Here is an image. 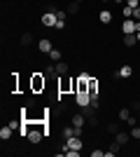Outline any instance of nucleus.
Returning <instances> with one entry per match:
<instances>
[{
    "instance_id": "13",
    "label": "nucleus",
    "mask_w": 140,
    "mask_h": 157,
    "mask_svg": "<svg viewBox=\"0 0 140 157\" xmlns=\"http://www.w3.org/2000/svg\"><path fill=\"white\" fill-rule=\"evenodd\" d=\"M117 75H119V78H131V75H133V68H131V66H121L119 68V73H117Z\"/></svg>"
},
{
    "instance_id": "15",
    "label": "nucleus",
    "mask_w": 140,
    "mask_h": 157,
    "mask_svg": "<svg viewBox=\"0 0 140 157\" xmlns=\"http://www.w3.org/2000/svg\"><path fill=\"white\" fill-rule=\"evenodd\" d=\"M12 127L7 124V127H2V129H0V138H2V141H9V136H12Z\"/></svg>"
},
{
    "instance_id": "21",
    "label": "nucleus",
    "mask_w": 140,
    "mask_h": 157,
    "mask_svg": "<svg viewBox=\"0 0 140 157\" xmlns=\"http://www.w3.org/2000/svg\"><path fill=\"white\" fill-rule=\"evenodd\" d=\"M63 155H68V157H80V150H73V148H68Z\"/></svg>"
},
{
    "instance_id": "6",
    "label": "nucleus",
    "mask_w": 140,
    "mask_h": 157,
    "mask_svg": "<svg viewBox=\"0 0 140 157\" xmlns=\"http://www.w3.org/2000/svg\"><path fill=\"white\" fill-rule=\"evenodd\" d=\"M75 101H77V105H80V108H87V105H91V96H89L87 92L75 94Z\"/></svg>"
},
{
    "instance_id": "2",
    "label": "nucleus",
    "mask_w": 140,
    "mask_h": 157,
    "mask_svg": "<svg viewBox=\"0 0 140 157\" xmlns=\"http://www.w3.org/2000/svg\"><path fill=\"white\" fill-rule=\"evenodd\" d=\"M59 94H75V78L59 75Z\"/></svg>"
},
{
    "instance_id": "28",
    "label": "nucleus",
    "mask_w": 140,
    "mask_h": 157,
    "mask_svg": "<svg viewBox=\"0 0 140 157\" xmlns=\"http://www.w3.org/2000/svg\"><path fill=\"white\" fill-rule=\"evenodd\" d=\"M56 28H59V31H63V28H66V21H63V19H59V24H56Z\"/></svg>"
},
{
    "instance_id": "24",
    "label": "nucleus",
    "mask_w": 140,
    "mask_h": 157,
    "mask_svg": "<svg viewBox=\"0 0 140 157\" xmlns=\"http://www.w3.org/2000/svg\"><path fill=\"white\" fill-rule=\"evenodd\" d=\"M126 5H128V7H133V10H135V7H140V0H126Z\"/></svg>"
},
{
    "instance_id": "16",
    "label": "nucleus",
    "mask_w": 140,
    "mask_h": 157,
    "mask_svg": "<svg viewBox=\"0 0 140 157\" xmlns=\"http://www.w3.org/2000/svg\"><path fill=\"white\" fill-rule=\"evenodd\" d=\"M21 45H23V47L33 45V33H23V35H21Z\"/></svg>"
},
{
    "instance_id": "8",
    "label": "nucleus",
    "mask_w": 140,
    "mask_h": 157,
    "mask_svg": "<svg viewBox=\"0 0 140 157\" xmlns=\"http://www.w3.org/2000/svg\"><path fill=\"white\" fill-rule=\"evenodd\" d=\"M38 49H40L42 54H49L54 49V47H52V40H49V38H42L40 42H38Z\"/></svg>"
},
{
    "instance_id": "17",
    "label": "nucleus",
    "mask_w": 140,
    "mask_h": 157,
    "mask_svg": "<svg viewBox=\"0 0 140 157\" xmlns=\"http://www.w3.org/2000/svg\"><path fill=\"white\" fill-rule=\"evenodd\" d=\"M49 59H52L54 63H56V61H63V59H61V49H56V47H54L52 52H49Z\"/></svg>"
},
{
    "instance_id": "9",
    "label": "nucleus",
    "mask_w": 140,
    "mask_h": 157,
    "mask_svg": "<svg viewBox=\"0 0 140 157\" xmlns=\"http://www.w3.org/2000/svg\"><path fill=\"white\" fill-rule=\"evenodd\" d=\"M121 33H124V35L135 33V19H126V21H124V24H121Z\"/></svg>"
},
{
    "instance_id": "3",
    "label": "nucleus",
    "mask_w": 140,
    "mask_h": 157,
    "mask_svg": "<svg viewBox=\"0 0 140 157\" xmlns=\"http://www.w3.org/2000/svg\"><path fill=\"white\" fill-rule=\"evenodd\" d=\"M42 24H45V26H49V28H56V24H59L56 12H49V10H47V12L42 14Z\"/></svg>"
},
{
    "instance_id": "31",
    "label": "nucleus",
    "mask_w": 140,
    "mask_h": 157,
    "mask_svg": "<svg viewBox=\"0 0 140 157\" xmlns=\"http://www.w3.org/2000/svg\"><path fill=\"white\" fill-rule=\"evenodd\" d=\"M135 35H138V42H140V31H138V33H135Z\"/></svg>"
},
{
    "instance_id": "5",
    "label": "nucleus",
    "mask_w": 140,
    "mask_h": 157,
    "mask_svg": "<svg viewBox=\"0 0 140 157\" xmlns=\"http://www.w3.org/2000/svg\"><path fill=\"white\" fill-rule=\"evenodd\" d=\"M70 124H73L75 129H84V124H87V115H84V113H75L73 120H70Z\"/></svg>"
},
{
    "instance_id": "27",
    "label": "nucleus",
    "mask_w": 140,
    "mask_h": 157,
    "mask_svg": "<svg viewBox=\"0 0 140 157\" xmlns=\"http://www.w3.org/2000/svg\"><path fill=\"white\" fill-rule=\"evenodd\" d=\"M133 19L140 21V7H135V10H133Z\"/></svg>"
},
{
    "instance_id": "18",
    "label": "nucleus",
    "mask_w": 140,
    "mask_h": 157,
    "mask_svg": "<svg viewBox=\"0 0 140 157\" xmlns=\"http://www.w3.org/2000/svg\"><path fill=\"white\" fill-rule=\"evenodd\" d=\"M121 14H124L126 19H133V7H128V5H121Z\"/></svg>"
},
{
    "instance_id": "10",
    "label": "nucleus",
    "mask_w": 140,
    "mask_h": 157,
    "mask_svg": "<svg viewBox=\"0 0 140 157\" xmlns=\"http://www.w3.org/2000/svg\"><path fill=\"white\" fill-rule=\"evenodd\" d=\"M124 45H126V47H135V45H138V35H135V33L124 35Z\"/></svg>"
},
{
    "instance_id": "19",
    "label": "nucleus",
    "mask_w": 140,
    "mask_h": 157,
    "mask_svg": "<svg viewBox=\"0 0 140 157\" xmlns=\"http://www.w3.org/2000/svg\"><path fill=\"white\" fill-rule=\"evenodd\" d=\"M128 117H131V110H128V108H121V110H119V120H124V122H126Z\"/></svg>"
},
{
    "instance_id": "20",
    "label": "nucleus",
    "mask_w": 140,
    "mask_h": 157,
    "mask_svg": "<svg viewBox=\"0 0 140 157\" xmlns=\"http://www.w3.org/2000/svg\"><path fill=\"white\" fill-rule=\"evenodd\" d=\"M117 131H119V127L114 124V122H110V124H107V134H112V136H114Z\"/></svg>"
},
{
    "instance_id": "30",
    "label": "nucleus",
    "mask_w": 140,
    "mask_h": 157,
    "mask_svg": "<svg viewBox=\"0 0 140 157\" xmlns=\"http://www.w3.org/2000/svg\"><path fill=\"white\" fill-rule=\"evenodd\" d=\"M140 31V21H135V33H138Z\"/></svg>"
},
{
    "instance_id": "14",
    "label": "nucleus",
    "mask_w": 140,
    "mask_h": 157,
    "mask_svg": "<svg viewBox=\"0 0 140 157\" xmlns=\"http://www.w3.org/2000/svg\"><path fill=\"white\" fill-rule=\"evenodd\" d=\"M98 21H100V24H110V21H112V12L103 10V12L98 14Z\"/></svg>"
},
{
    "instance_id": "4",
    "label": "nucleus",
    "mask_w": 140,
    "mask_h": 157,
    "mask_svg": "<svg viewBox=\"0 0 140 157\" xmlns=\"http://www.w3.org/2000/svg\"><path fill=\"white\" fill-rule=\"evenodd\" d=\"M87 94L91 96V101H98V80L89 75V87H87Z\"/></svg>"
},
{
    "instance_id": "25",
    "label": "nucleus",
    "mask_w": 140,
    "mask_h": 157,
    "mask_svg": "<svg viewBox=\"0 0 140 157\" xmlns=\"http://www.w3.org/2000/svg\"><path fill=\"white\" fill-rule=\"evenodd\" d=\"M91 157H105V150H91Z\"/></svg>"
},
{
    "instance_id": "26",
    "label": "nucleus",
    "mask_w": 140,
    "mask_h": 157,
    "mask_svg": "<svg viewBox=\"0 0 140 157\" xmlns=\"http://www.w3.org/2000/svg\"><path fill=\"white\" fill-rule=\"evenodd\" d=\"M119 148H121V145H119V143H117V141H114V143H112V145H110V150H112V152H114V155H117V150H119Z\"/></svg>"
},
{
    "instance_id": "33",
    "label": "nucleus",
    "mask_w": 140,
    "mask_h": 157,
    "mask_svg": "<svg viewBox=\"0 0 140 157\" xmlns=\"http://www.w3.org/2000/svg\"><path fill=\"white\" fill-rule=\"evenodd\" d=\"M138 117H140V110H138Z\"/></svg>"
},
{
    "instance_id": "22",
    "label": "nucleus",
    "mask_w": 140,
    "mask_h": 157,
    "mask_svg": "<svg viewBox=\"0 0 140 157\" xmlns=\"http://www.w3.org/2000/svg\"><path fill=\"white\" fill-rule=\"evenodd\" d=\"M131 138H140V127H131Z\"/></svg>"
},
{
    "instance_id": "29",
    "label": "nucleus",
    "mask_w": 140,
    "mask_h": 157,
    "mask_svg": "<svg viewBox=\"0 0 140 157\" xmlns=\"http://www.w3.org/2000/svg\"><path fill=\"white\" fill-rule=\"evenodd\" d=\"M126 124H128V127H135V117H133V115H131V117L126 120Z\"/></svg>"
},
{
    "instance_id": "11",
    "label": "nucleus",
    "mask_w": 140,
    "mask_h": 157,
    "mask_svg": "<svg viewBox=\"0 0 140 157\" xmlns=\"http://www.w3.org/2000/svg\"><path fill=\"white\" fill-rule=\"evenodd\" d=\"M68 71H70V66L66 61H56V75H68Z\"/></svg>"
},
{
    "instance_id": "23",
    "label": "nucleus",
    "mask_w": 140,
    "mask_h": 157,
    "mask_svg": "<svg viewBox=\"0 0 140 157\" xmlns=\"http://www.w3.org/2000/svg\"><path fill=\"white\" fill-rule=\"evenodd\" d=\"M56 17H59V19H63V21H66V17H70V14H68L66 10H59V12H56Z\"/></svg>"
},
{
    "instance_id": "32",
    "label": "nucleus",
    "mask_w": 140,
    "mask_h": 157,
    "mask_svg": "<svg viewBox=\"0 0 140 157\" xmlns=\"http://www.w3.org/2000/svg\"><path fill=\"white\" fill-rule=\"evenodd\" d=\"M100 2H112V0H100Z\"/></svg>"
},
{
    "instance_id": "12",
    "label": "nucleus",
    "mask_w": 140,
    "mask_h": 157,
    "mask_svg": "<svg viewBox=\"0 0 140 157\" xmlns=\"http://www.w3.org/2000/svg\"><path fill=\"white\" fill-rule=\"evenodd\" d=\"M80 5H82V2H77V0H73V2H70V5L66 7V12L70 14V17H75V14L80 12Z\"/></svg>"
},
{
    "instance_id": "7",
    "label": "nucleus",
    "mask_w": 140,
    "mask_h": 157,
    "mask_svg": "<svg viewBox=\"0 0 140 157\" xmlns=\"http://www.w3.org/2000/svg\"><path fill=\"white\" fill-rule=\"evenodd\" d=\"M114 141H117V143H119V145H126L128 143V141H131V131H128V134H126V131H117V134H114Z\"/></svg>"
},
{
    "instance_id": "1",
    "label": "nucleus",
    "mask_w": 140,
    "mask_h": 157,
    "mask_svg": "<svg viewBox=\"0 0 140 157\" xmlns=\"http://www.w3.org/2000/svg\"><path fill=\"white\" fill-rule=\"evenodd\" d=\"M47 87V75H42V73H33L31 75V80H28V89H31V94H42Z\"/></svg>"
}]
</instances>
